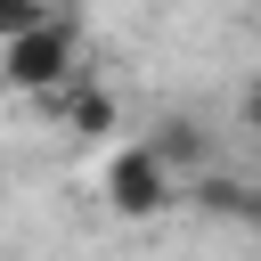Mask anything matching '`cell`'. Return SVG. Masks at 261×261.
<instances>
[{"mask_svg":"<svg viewBox=\"0 0 261 261\" xmlns=\"http://www.w3.org/2000/svg\"><path fill=\"white\" fill-rule=\"evenodd\" d=\"M171 196H179V171L155 155V139H139V147H114V155H106V204H114L122 220H155Z\"/></svg>","mask_w":261,"mask_h":261,"instance_id":"obj_2","label":"cell"},{"mask_svg":"<svg viewBox=\"0 0 261 261\" xmlns=\"http://www.w3.org/2000/svg\"><path fill=\"white\" fill-rule=\"evenodd\" d=\"M155 155L171 163V171H204V130H188V122H163V139H155Z\"/></svg>","mask_w":261,"mask_h":261,"instance_id":"obj_4","label":"cell"},{"mask_svg":"<svg viewBox=\"0 0 261 261\" xmlns=\"http://www.w3.org/2000/svg\"><path fill=\"white\" fill-rule=\"evenodd\" d=\"M57 8L49 0H0V41H16V33H33V24H49Z\"/></svg>","mask_w":261,"mask_h":261,"instance_id":"obj_6","label":"cell"},{"mask_svg":"<svg viewBox=\"0 0 261 261\" xmlns=\"http://www.w3.org/2000/svg\"><path fill=\"white\" fill-rule=\"evenodd\" d=\"M196 196H204L212 212H228V220H253V228H261V188H237V179H204Z\"/></svg>","mask_w":261,"mask_h":261,"instance_id":"obj_5","label":"cell"},{"mask_svg":"<svg viewBox=\"0 0 261 261\" xmlns=\"http://www.w3.org/2000/svg\"><path fill=\"white\" fill-rule=\"evenodd\" d=\"M245 122H253V130H261V82H253V90H245Z\"/></svg>","mask_w":261,"mask_h":261,"instance_id":"obj_7","label":"cell"},{"mask_svg":"<svg viewBox=\"0 0 261 261\" xmlns=\"http://www.w3.org/2000/svg\"><path fill=\"white\" fill-rule=\"evenodd\" d=\"M41 106H49L73 139H106V130H114V98H106L98 82H73V90H57V98H41Z\"/></svg>","mask_w":261,"mask_h":261,"instance_id":"obj_3","label":"cell"},{"mask_svg":"<svg viewBox=\"0 0 261 261\" xmlns=\"http://www.w3.org/2000/svg\"><path fill=\"white\" fill-rule=\"evenodd\" d=\"M82 33H73V16H49V24H33V33H16V41H0V82L16 90V98H57V90H73L82 82Z\"/></svg>","mask_w":261,"mask_h":261,"instance_id":"obj_1","label":"cell"}]
</instances>
